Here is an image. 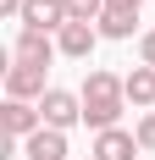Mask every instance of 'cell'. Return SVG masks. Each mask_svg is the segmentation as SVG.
Segmentation results:
<instances>
[{
    "label": "cell",
    "instance_id": "obj_8",
    "mask_svg": "<svg viewBox=\"0 0 155 160\" xmlns=\"http://www.w3.org/2000/svg\"><path fill=\"white\" fill-rule=\"evenodd\" d=\"M94 39H100V33H94L89 22H67V28L56 33V50H61V55H72V61H83V55L94 50Z\"/></svg>",
    "mask_w": 155,
    "mask_h": 160
},
{
    "label": "cell",
    "instance_id": "obj_14",
    "mask_svg": "<svg viewBox=\"0 0 155 160\" xmlns=\"http://www.w3.org/2000/svg\"><path fill=\"white\" fill-rule=\"evenodd\" d=\"M139 61H144V66H155V28L139 39Z\"/></svg>",
    "mask_w": 155,
    "mask_h": 160
},
{
    "label": "cell",
    "instance_id": "obj_13",
    "mask_svg": "<svg viewBox=\"0 0 155 160\" xmlns=\"http://www.w3.org/2000/svg\"><path fill=\"white\" fill-rule=\"evenodd\" d=\"M133 138H139V149H150V155H155V111L139 122V132H133Z\"/></svg>",
    "mask_w": 155,
    "mask_h": 160
},
{
    "label": "cell",
    "instance_id": "obj_5",
    "mask_svg": "<svg viewBox=\"0 0 155 160\" xmlns=\"http://www.w3.org/2000/svg\"><path fill=\"white\" fill-rule=\"evenodd\" d=\"M0 122H6V138H33V132L45 127V116L33 111V105H22V99H6Z\"/></svg>",
    "mask_w": 155,
    "mask_h": 160
},
{
    "label": "cell",
    "instance_id": "obj_12",
    "mask_svg": "<svg viewBox=\"0 0 155 160\" xmlns=\"http://www.w3.org/2000/svg\"><path fill=\"white\" fill-rule=\"evenodd\" d=\"M67 17L72 22H100L105 17V0H67Z\"/></svg>",
    "mask_w": 155,
    "mask_h": 160
},
{
    "label": "cell",
    "instance_id": "obj_15",
    "mask_svg": "<svg viewBox=\"0 0 155 160\" xmlns=\"http://www.w3.org/2000/svg\"><path fill=\"white\" fill-rule=\"evenodd\" d=\"M144 0H105V11H127V17H139Z\"/></svg>",
    "mask_w": 155,
    "mask_h": 160
},
{
    "label": "cell",
    "instance_id": "obj_7",
    "mask_svg": "<svg viewBox=\"0 0 155 160\" xmlns=\"http://www.w3.org/2000/svg\"><path fill=\"white\" fill-rule=\"evenodd\" d=\"M22 66H50V55H56V44H50V33H17V50H11Z\"/></svg>",
    "mask_w": 155,
    "mask_h": 160
},
{
    "label": "cell",
    "instance_id": "obj_1",
    "mask_svg": "<svg viewBox=\"0 0 155 160\" xmlns=\"http://www.w3.org/2000/svg\"><path fill=\"white\" fill-rule=\"evenodd\" d=\"M122 99H127V83L116 72H89V83H83V122L94 132H111L116 116H122Z\"/></svg>",
    "mask_w": 155,
    "mask_h": 160
},
{
    "label": "cell",
    "instance_id": "obj_4",
    "mask_svg": "<svg viewBox=\"0 0 155 160\" xmlns=\"http://www.w3.org/2000/svg\"><path fill=\"white\" fill-rule=\"evenodd\" d=\"M6 94H11V99H22V105H28L33 94L45 99V94H50V88H45V66H22V61H17L11 72H6Z\"/></svg>",
    "mask_w": 155,
    "mask_h": 160
},
{
    "label": "cell",
    "instance_id": "obj_16",
    "mask_svg": "<svg viewBox=\"0 0 155 160\" xmlns=\"http://www.w3.org/2000/svg\"><path fill=\"white\" fill-rule=\"evenodd\" d=\"M0 11H6V17H17V22H22V11H28V0H0Z\"/></svg>",
    "mask_w": 155,
    "mask_h": 160
},
{
    "label": "cell",
    "instance_id": "obj_2",
    "mask_svg": "<svg viewBox=\"0 0 155 160\" xmlns=\"http://www.w3.org/2000/svg\"><path fill=\"white\" fill-rule=\"evenodd\" d=\"M39 116H45V127H56V132H67L83 116V94H67V88H50L45 99H39Z\"/></svg>",
    "mask_w": 155,
    "mask_h": 160
},
{
    "label": "cell",
    "instance_id": "obj_6",
    "mask_svg": "<svg viewBox=\"0 0 155 160\" xmlns=\"http://www.w3.org/2000/svg\"><path fill=\"white\" fill-rule=\"evenodd\" d=\"M139 155V138L122 127H111V132H94V160H133Z\"/></svg>",
    "mask_w": 155,
    "mask_h": 160
},
{
    "label": "cell",
    "instance_id": "obj_3",
    "mask_svg": "<svg viewBox=\"0 0 155 160\" xmlns=\"http://www.w3.org/2000/svg\"><path fill=\"white\" fill-rule=\"evenodd\" d=\"M72 17H67V0H28V11H22V28L28 33H61Z\"/></svg>",
    "mask_w": 155,
    "mask_h": 160
},
{
    "label": "cell",
    "instance_id": "obj_10",
    "mask_svg": "<svg viewBox=\"0 0 155 160\" xmlns=\"http://www.w3.org/2000/svg\"><path fill=\"white\" fill-rule=\"evenodd\" d=\"M122 83H127V99H133V105H144V111L155 105V66H133Z\"/></svg>",
    "mask_w": 155,
    "mask_h": 160
},
{
    "label": "cell",
    "instance_id": "obj_9",
    "mask_svg": "<svg viewBox=\"0 0 155 160\" xmlns=\"http://www.w3.org/2000/svg\"><path fill=\"white\" fill-rule=\"evenodd\" d=\"M28 160H67V132L39 127V132L28 138Z\"/></svg>",
    "mask_w": 155,
    "mask_h": 160
},
{
    "label": "cell",
    "instance_id": "obj_11",
    "mask_svg": "<svg viewBox=\"0 0 155 160\" xmlns=\"http://www.w3.org/2000/svg\"><path fill=\"white\" fill-rule=\"evenodd\" d=\"M133 22H139V17H127V11H105L100 17V33H105V39H127Z\"/></svg>",
    "mask_w": 155,
    "mask_h": 160
}]
</instances>
